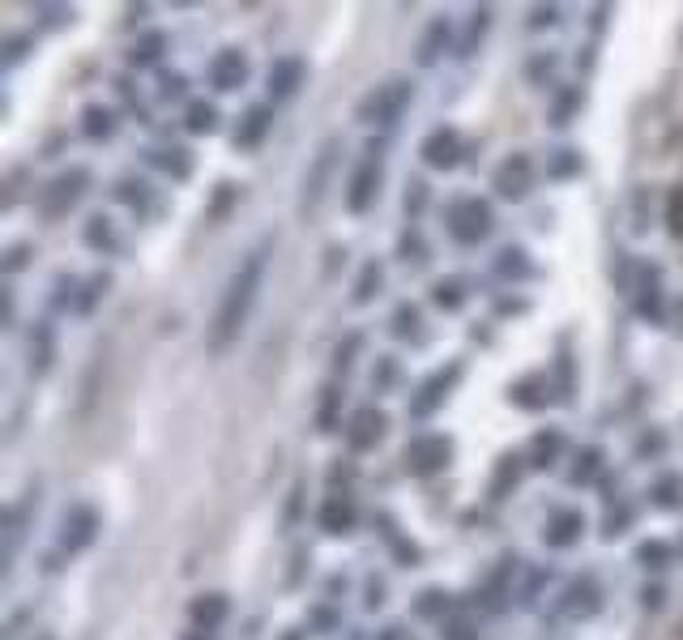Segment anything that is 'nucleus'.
I'll use <instances>...</instances> for the list:
<instances>
[{"mask_svg": "<svg viewBox=\"0 0 683 640\" xmlns=\"http://www.w3.org/2000/svg\"><path fill=\"white\" fill-rule=\"evenodd\" d=\"M641 598H645V606H654V611H658V606H662V589H649V585H645Z\"/></svg>", "mask_w": 683, "mask_h": 640, "instance_id": "nucleus-53", "label": "nucleus"}, {"mask_svg": "<svg viewBox=\"0 0 683 640\" xmlns=\"http://www.w3.org/2000/svg\"><path fill=\"white\" fill-rule=\"evenodd\" d=\"M397 252H402V261L410 265V261H415V265H423L427 261V244H423V235L415 231V227H410L406 235H402V244H397Z\"/></svg>", "mask_w": 683, "mask_h": 640, "instance_id": "nucleus-42", "label": "nucleus"}, {"mask_svg": "<svg viewBox=\"0 0 683 640\" xmlns=\"http://www.w3.org/2000/svg\"><path fill=\"white\" fill-rule=\"evenodd\" d=\"M86 244H90L94 252H120V235H116V227H111V218L94 214V218L86 222Z\"/></svg>", "mask_w": 683, "mask_h": 640, "instance_id": "nucleus-30", "label": "nucleus"}, {"mask_svg": "<svg viewBox=\"0 0 683 640\" xmlns=\"http://www.w3.org/2000/svg\"><path fill=\"white\" fill-rule=\"evenodd\" d=\"M551 376H526V380H517L513 389H508V402H513L517 410H543L547 402H551Z\"/></svg>", "mask_w": 683, "mask_h": 640, "instance_id": "nucleus-18", "label": "nucleus"}, {"mask_svg": "<svg viewBox=\"0 0 683 640\" xmlns=\"http://www.w3.org/2000/svg\"><path fill=\"white\" fill-rule=\"evenodd\" d=\"M496 274H500L504 282H526V278H534L530 252H526V248H500V256H496Z\"/></svg>", "mask_w": 683, "mask_h": 640, "instance_id": "nucleus-24", "label": "nucleus"}, {"mask_svg": "<svg viewBox=\"0 0 683 640\" xmlns=\"http://www.w3.org/2000/svg\"><path fill=\"white\" fill-rule=\"evenodd\" d=\"M393 380H397V359H393V355H380L376 367H372V389H376V393H389Z\"/></svg>", "mask_w": 683, "mask_h": 640, "instance_id": "nucleus-41", "label": "nucleus"}, {"mask_svg": "<svg viewBox=\"0 0 683 640\" xmlns=\"http://www.w3.org/2000/svg\"><path fill=\"white\" fill-rule=\"evenodd\" d=\"M269 128H274V103H252L240 124H235V146L240 150H257L261 141L269 137Z\"/></svg>", "mask_w": 683, "mask_h": 640, "instance_id": "nucleus-15", "label": "nucleus"}, {"mask_svg": "<svg viewBox=\"0 0 683 640\" xmlns=\"http://www.w3.org/2000/svg\"><path fill=\"white\" fill-rule=\"evenodd\" d=\"M86 184H90V171H86V167H73V171H65V175H56V180L47 184V192L39 197L43 218H60V214H69L73 205L82 201Z\"/></svg>", "mask_w": 683, "mask_h": 640, "instance_id": "nucleus-9", "label": "nucleus"}, {"mask_svg": "<svg viewBox=\"0 0 683 640\" xmlns=\"http://www.w3.org/2000/svg\"><path fill=\"white\" fill-rule=\"evenodd\" d=\"M82 133H86V141H111V137H116V111L90 103L82 111Z\"/></svg>", "mask_w": 683, "mask_h": 640, "instance_id": "nucleus-25", "label": "nucleus"}, {"mask_svg": "<svg viewBox=\"0 0 683 640\" xmlns=\"http://www.w3.org/2000/svg\"><path fill=\"white\" fill-rule=\"evenodd\" d=\"M581 534H585V517H581L577 508H555L551 517L543 521V542H547L551 551H568V547H577Z\"/></svg>", "mask_w": 683, "mask_h": 640, "instance_id": "nucleus-14", "label": "nucleus"}, {"mask_svg": "<svg viewBox=\"0 0 683 640\" xmlns=\"http://www.w3.org/2000/svg\"><path fill=\"white\" fill-rule=\"evenodd\" d=\"M577 111H581V90H560V94H555V103H551V124L568 128Z\"/></svg>", "mask_w": 683, "mask_h": 640, "instance_id": "nucleus-34", "label": "nucleus"}, {"mask_svg": "<svg viewBox=\"0 0 683 640\" xmlns=\"http://www.w3.org/2000/svg\"><path fill=\"white\" fill-rule=\"evenodd\" d=\"M637 316L641 320H662V269L645 265L637 282Z\"/></svg>", "mask_w": 683, "mask_h": 640, "instance_id": "nucleus-17", "label": "nucleus"}, {"mask_svg": "<svg viewBox=\"0 0 683 640\" xmlns=\"http://www.w3.org/2000/svg\"><path fill=\"white\" fill-rule=\"evenodd\" d=\"M248 56L240 52V47H222V52L205 64V77H210V86L218 94H235L240 86H248Z\"/></svg>", "mask_w": 683, "mask_h": 640, "instance_id": "nucleus-10", "label": "nucleus"}, {"mask_svg": "<svg viewBox=\"0 0 683 640\" xmlns=\"http://www.w3.org/2000/svg\"><path fill=\"white\" fill-rule=\"evenodd\" d=\"M184 94H188V77L184 73H163L158 77V99L163 103H180Z\"/></svg>", "mask_w": 683, "mask_h": 640, "instance_id": "nucleus-40", "label": "nucleus"}, {"mask_svg": "<svg viewBox=\"0 0 683 640\" xmlns=\"http://www.w3.org/2000/svg\"><path fill=\"white\" fill-rule=\"evenodd\" d=\"M534 158L530 154H508L504 163L491 171V188H496V197H504V201H526L530 192H534Z\"/></svg>", "mask_w": 683, "mask_h": 640, "instance_id": "nucleus-6", "label": "nucleus"}, {"mask_svg": "<svg viewBox=\"0 0 683 640\" xmlns=\"http://www.w3.org/2000/svg\"><path fill=\"white\" fill-rule=\"evenodd\" d=\"M466 282L462 278H440L436 286H432V303L440 312H462L466 308Z\"/></svg>", "mask_w": 683, "mask_h": 640, "instance_id": "nucleus-28", "label": "nucleus"}, {"mask_svg": "<svg viewBox=\"0 0 683 640\" xmlns=\"http://www.w3.org/2000/svg\"><path fill=\"white\" fill-rule=\"evenodd\" d=\"M380 282H385V269H380V261H368L359 269V278H355V303H372V295L380 291Z\"/></svg>", "mask_w": 683, "mask_h": 640, "instance_id": "nucleus-33", "label": "nucleus"}, {"mask_svg": "<svg viewBox=\"0 0 683 640\" xmlns=\"http://www.w3.org/2000/svg\"><path fill=\"white\" fill-rule=\"evenodd\" d=\"M393 338L423 346L427 333H423V316H419L415 303H397V312H393Z\"/></svg>", "mask_w": 683, "mask_h": 640, "instance_id": "nucleus-26", "label": "nucleus"}, {"mask_svg": "<svg viewBox=\"0 0 683 640\" xmlns=\"http://www.w3.org/2000/svg\"><path fill=\"white\" fill-rule=\"evenodd\" d=\"M581 171V154L577 150H555V158L547 163V175L551 180H568V175Z\"/></svg>", "mask_w": 683, "mask_h": 640, "instance_id": "nucleus-38", "label": "nucleus"}, {"mask_svg": "<svg viewBox=\"0 0 683 640\" xmlns=\"http://www.w3.org/2000/svg\"><path fill=\"white\" fill-rule=\"evenodd\" d=\"M628 525H632V504L619 500V508L607 512V530H602V534H607V538H619V534L628 530Z\"/></svg>", "mask_w": 683, "mask_h": 640, "instance_id": "nucleus-45", "label": "nucleus"}, {"mask_svg": "<svg viewBox=\"0 0 683 640\" xmlns=\"http://www.w3.org/2000/svg\"><path fill=\"white\" fill-rule=\"evenodd\" d=\"M543 22L555 26V22H560V9H555V5L551 9H534V26H543Z\"/></svg>", "mask_w": 683, "mask_h": 640, "instance_id": "nucleus-52", "label": "nucleus"}, {"mask_svg": "<svg viewBox=\"0 0 683 640\" xmlns=\"http://www.w3.org/2000/svg\"><path fill=\"white\" fill-rule=\"evenodd\" d=\"M637 564L649 572V568H654V572H662L666 564H671V547H666V542H641V547H637Z\"/></svg>", "mask_w": 683, "mask_h": 640, "instance_id": "nucleus-35", "label": "nucleus"}, {"mask_svg": "<svg viewBox=\"0 0 683 640\" xmlns=\"http://www.w3.org/2000/svg\"><path fill=\"white\" fill-rule=\"evenodd\" d=\"M679 551H683V542H679Z\"/></svg>", "mask_w": 683, "mask_h": 640, "instance_id": "nucleus-56", "label": "nucleus"}, {"mask_svg": "<svg viewBox=\"0 0 683 640\" xmlns=\"http://www.w3.org/2000/svg\"><path fill=\"white\" fill-rule=\"evenodd\" d=\"M560 453H564V431L560 427H547V431H538V436L530 440V466L534 470H551Z\"/></svg>", "mask_w": 683, "mask_h": 640, "instance_id": "nucleus-22", "label": "nucleus"}, {"mask_svg": "<svg viewBox=\"0 0 683 640\" xmlns=\"http://www.w3.org/2000/svg\"><path fill=\"white\" fill-rule=\"evenodd\" d=\"M107 286H111V274H94L90 286H86V295L77 299V312H90L94 303H99V295H107Z\"/></svg>", "mask_w": 683, "mask_h": 640, "instance_id": "nucleus-46", "label": "nucleus"}, {"mask_svg": "<svg viewBox=\"0 0 683 640\" xmlns=\"http://www.w3.org/2000/svg\"><path fill=\"white\" fill-rule=\"evenodd\" d=\"M470 30H466V39H462V56H474V47H479V39L487 35V26H491V9L483 5V9H474L470 13Z\"/></svg>", "mask_w": 683, "mask_h": 640, "instance_id": "nucleus-37", "label": "nucleus"}, {"mask_svg": "<svg viewBox=\"0 0 683 640\" xmlns=\"http://www.w3.org/2000/svg\"><path fill=\"white\" fill-rule=\"evenodd\" d=\"M380 175H385V163H380V150L368 146V154L359 158V167L346 180V210L351 214H368L376 197H380Z\"/></svg>", "mask_w": 683, "mask_h": 640, "instance_id": "nucleus-4", "label": "nucleus"}, {"mask_svg": "<svg viewBox=\"0 0 683 640\" xmlns=\"http://www.w3.org/2000/svg\"><path fill=\"white\" fill-rule=\"evenodd\" d=\"M415 611H419V615H427V619H436L440 611H449V594H444V589H423Z\"/></svg>", "mask_w": 683, "mask_h": 640, "instance_id": "nucleus-44", "label": "nucleus"}, {"mask_svg": "<svg viewBox=\"0 0 683 640\" xmlns=\"http://www.w3.org/2000/svg\"><path fill=\"white\" fill-rule=\"evenodd\" d=\"M555 397H560V402H568V397H573V359H568V350H560V363H555Z\"/></svg>", "mask_w": 683, "mask_h": 640, "instance_id": "nucleus-43", "label": "nucleus"}, {"mask_svg": "<svg viewBox=\"0 0 683 640\" xmlns=\"http://www.w3.org/2000/svg\"><path fill=\"white\" fill-rule=\"evenodd\" d=\"M329 167H333V141H329L321 154H316L312 175H304V201H299V210H304V214H312L316 205H321V197H325V180H329Z\"/></svg>", "mask_w": 683, "mask_h": 640, "instance_id": "nucleus-19", "label": "nucleus"}, {"mask_svg": "<svg viewBox=\"0 0 683 640\" xmlns=\"http://www.w3.org/2000/svg\"><path fill=\"white\" fill-rule=\"evenodd\" d=\"M410 103H415V82H410V77H389V82L372 86L355 103V120L368 124V128H393L406 116Z\"/></svg>", "mask_w": 683, "mask_h": 640, "instance_id": "nucleus-2", "label": "nucleus"}, {"mask_svg": "<svg viewBox=\"0 0 683 640\" xmlns=\"http://www.w3.org/2000/svg\"><path fill=\"white\" fill-rule=\"evenodd\" d=\"M444 231H449L453 244L479 248L496 231V214H491V205L483 197H453L444 205Z\"/></svg>", "mask_w": 683, "mask_h": 640, "instance_id": "nucleus-3", "label": "nucleus"}, {"mask_svg": "<svg viewBox=\"0 0 683 640\" xmlns=\"http://www.w3.org/2000/svg\"><path fill=\"white\" fill-rule=\"evenodd\" d=\"M423 201H427V184H423V180H410V184H406V214L419 218Z\"/></svg>", "mask_w": 683, "mask_h": 640, "instance_id": "nucleus-49", "label": "nucleus"}, {"mask_svg": "<svg viewBox=\"0 0 683 640\" xmlns=\"http://www.w3.org/2000/svg\"><path fill=\"white\" fill-rule=\"evenodd\" d=\"M304 86V60L299 56H278L265 73V90H269V103H287L295 99V90Z\"/></svg>", "mask_w": 683, "mask_h": 640, "instance_id": "nucleus-13", "label": "nucleus"}, {"mask_svg": "<svg viewBox=\"0 0 683 640\" xmlns=\"http://www.w3.org/2000/svg\"><path fill=\"white\" fill-rule=\"evenodd\" d=\"M385 431H389L385 410L363 406V410L351 414V423H346V444H351L355 453H368V448H376L380 440H385Z\"/></svg>", "mask_w": 683, "mask_h": 640, "instance_id": "nucleus-12", "label": "nucleus"}, {"mask_svg": "<svg viewBox=\"0 0 683 640\" xmlns=\"http://www.w3.org/2000/svg\"><path fill=\"white\" fill-rule=\"evenodd\" d=\"M440 640H479L470 619H440Z\"/></svg>", "mask_w": 683, "mask_h": 640, "instance_id": "nucleus-47", "label": "nucleus"}, {"mask_svg": "<svg viewBox=\"0 0 683 640\" xmlns=\"http://www.w3.org/2000/svg\"><path fill=\"white\" fill-rule=\"evenodd\" d=\"M449 39H453V26L444 22V18H432L427 22V30H423V39H419V64L423 69H432V64L449 52Z\"/></svg>", "mask_w": 683, "mask_h": 640, "instance_id": "nucleus-21", "label": "nucleus"}, {"mask_svg": "<svg viewBox=\"0 0 683 640\" xmlns=\"http://www.w3.org/2000/svg\"><path fill=\"white\" fill-rule=\"evenodd\" d=\"M419 154H423V163L432 171H453V167H462V158H466V141H462V133H457L453 124H440V128H432V133L423 137Z\"/></svg>", "mask_w": 683, "mask_h": 640, "instance_id": "nucleus-8", "label": "nucleus"}, {"mask_svg": "<svg viewBox=\"0 0 683 640\" xmlns=\"http://www.w3.org/2000/svg\"><path fill=\"white\" fill-rule=\"evenodd\" d=\"M338 402H342V393H338V384H325V397H321V410H316V427H321V431H333V427H338Z\"/></svg>", "mask_w": 683, "mask_h": 640, "instance_id": "nucleus-36", "label": "nucleus"}, {"mask_svg": "<svg viewBox=\"0 0 683 640\" xmlns=\"http://www.w3.org/2000/svg\"><path fill=\"white\" fill-rule=\"evenodd\" d=\"M363 346V338H359V333H351V338H346L342 346H338V355H333V367H338V372L346 376V372H351V363H355V350Z\"/></svg>", "mask_w": 683, "mask_h": 640, "instance_id": "nucleus-48", "label": "nucleus"}, {"mask_svg": "<svg viewBox=\"0 0 683 640\" xmlns=\"http://www.w3.org/2000/svg\"><path fill=\"white\" fill-rule=\"evenodd\" d=\"M453 457V440L449 436H415L406 444V474L415 478H432L449 466Z\"/></svg>", "mask_w": 683, "mask_h": 640, "instance_id": "nucleus-7", "label": "nucleus"}, {"mask_svg": "<svg viewBox=\"0 0 683 640\" xmlns=\"http://www.w3.org/2000/svg\"><path fill=\"white\" fill-rule=\"evenodd\" d=\"M184 128H188V133H197V137L214 133V128H218V107L205 103V99H193L184 107Z\"/></svg>", "mask_w": 683, "mask_h": 640, "instance_id": "nucleus-31", "label": "nucleus"}, {"mask_svg": "<svg viewBox=\"0 0 683 640\" xmlns=\"http://www.w3.org/2000/svg\"><path fill=\"white\" fill-rule=\"evenodd\" d=\"M462 380V363H449V367H440V372H432L423 384H419V393H410V419H432V414L449 402V393H453V384Z\"/></svg>", "mask_w": 683, "mask_h": 640, "instance_id": "nucleus-5", "label": "nucleus"}, {"mask_svg": "<svg viewBox=\"0 0 683 640\" xmlns=\"http://www.w3.org/2000/svg\"><path fill=\"white\" fill-rule=\"evenodd\" d=\"M363 606H368V611L385 606V581H380V576H368V598H363Z\"/></svg>", "mask_w": 683, "mask_h": 640, "instance_id": "nucleus-51", "label": "nucleus"}, {"mask_svg": "<svg viewBox=\"0 0 683 640\" xmlns=\"http://www.w3.org/2000/svg\"><path fill=\"white\" fill-rule=\"evenodd\" d=\"M662 448H666V436H662V431H645V436L637 440V457H649V453H662Z\"/></svg>", "mask_w": 683, "mask_h": 640, "instance_id": "nucleus-50", "label": "nucleus"}, {"mask_svg": "<svg viewBox=\"0 0 683 640\" xmlns=\"http://www.w3.org/2000/svg\"><path fill=\"white\" fill-rule=\"evenodd\" d=\"M184 640H214L210 632H193V636H184Z\"/></svg>", "mask_w": 683, "mask_h": 640, "instance_id": "nucleus-55", "label": "nucleus"}, {"mask_svg": "<svg viewBox=\"0 0 683 640\" xmlns=\"http://www.w3.org/2000/svg\"><path fill=\"white\" fill-rule=\"evenodd\" d=\"M402 632H406L402 623H393V628H385V632H380V640H402Z\"/></svg>", "mask_w": 683, "mask_h": 640, "instance_id": "nucleus-54", "label": "nucleus"}, {"mask_svg": "<svg viewBox=\"0 0 683 640\" xmlns=\"http://www.w3.org/2000/svg\"><path fill=\"white\" fill-rule=\"evenodd\" d=\"M150 163L163 167L171 180H188V175H193V154H188L184 146H163V150H154Z\"/></svg>", "mask_w": 683, "mask_h": 640, "instance_id": "nucleus-27", "label": "nucleus"}, {"mask_svg": "<svg viewBox=\"0 0 683 640\" xmlns=\"http://www.w3.org/2000/svg\"><path fill=\"white\" fill-rule=\"evenodd\" d=\"M355 521H359L355 500H351V495H338V491H333L329 500L321 504V512H316V525H321L325 534H333V538H338V534L346 538V534L355 530Z\"/></svg>", "mask_w": 683, "mask_h": 640, "instance_id": "nucleus-16", "label": "nucleus"}, {"mask_svg": "<svg viewBox=\"0 0 683 640\" xmlns=\"http://www.w3.org/2000/svg\"><path fill=\"white\" fill-rule=\"evenodd\" d=\"M94 534H99V512L77 504V508L65 512V521H60V551H69V555L86 551L94 542Z\"/></svg>", "mask_w": 683, "mask_h": 640, "instance_id": "nucleus-11", "label": "nucleus"}, {"mask_svg": "<svg viewBox=\"0 0 683 640\" xmlns=\"http://www.w3.org/2000/svg\"><path fill=\"white\" fill-rule=\"evenodd\" d=\"M598 474H602V448H581V453H577V466H573V474H568V483H573V487H585V483H594Z\"/></svg>", "mask_w": 683, "mask_h": 640, "instance_id": "nucleus-32", "label": "nucleus"}, {"mask_svg": "<svg viewBox=\"0 0 683 640\" xmlns=\"http://www.w3.org/2000/svg\"><path fill=\"white\" fill-rule=\"evenodd\" d=\"M521 457H504L500 461V470H496V483H491V500H504V487L513 483L517 487V478H521V466H517Z\"/></svg>", "mask_w": 683, "mask_h": 640, "instance_id": "nucleus-39", "label": "nucleus"}, {"mask_svg": "<svg viewBox=\"0 0 683 640\" xmlns=\"http://www.w3.org/2000/svg\"><path fill=\"white\" fill-rule=\"evenodd\" d=\"M167 52V35L163 30H150V35H141L129 52H124V60H129V69H150V64H158Z\"/></svg>", "mask_w": 683, "mask_h": 640, "instance_id": "nucleus-23", "label": "nucleus"}, {"mask_svg": "<svg viewBox=\"0 0 683 640\" xmlns=\"http://www.w3.org/2000/svg\"><path fill=\"white\" fill-rule=\"evenodd\" d=\"M649 495H654V508L671 512L683 504V478L679 474H658L654 483H649Z\"/></svg>", "mask_w": 683, "mask_h": 640, "instance_id": "nucleus-29", "label": "nucleus"}, {"mask_svg": "<svg viewBox=\"0 0 683 640\" xmlns=\"http://www.w3.org/2000/svg\"><path fill=\"white\" fill-rule=\"evenodd\" d=\"M227 611H231L227 594H201V598H193V606H188V615H193L197 632H214V628H222Z\"/></svg>", "mask_w": 683, "mask_h": 640, "instance_id": "nucleus-20", "label": "nucleus"}, {"mask_svg": "<svg viewBox=\"0 0 683 640\" xmlns=\"http://www.w3.org/2000/svg\"><path fill=\"white\" fill-rule=\"evenodd\" d=\"M265 265H269V252L265 248H252L244 261H240V269L231 274L227 291H222L218 312H214V325H210V346L218 350V355L244 333L248 316H252V303H257L261 286H265Z\"/></svg>", "mask_w": 683, "mask_h": 640, "instance_id": "nucleus-1", "label": "nucleus"}]
</instances>
